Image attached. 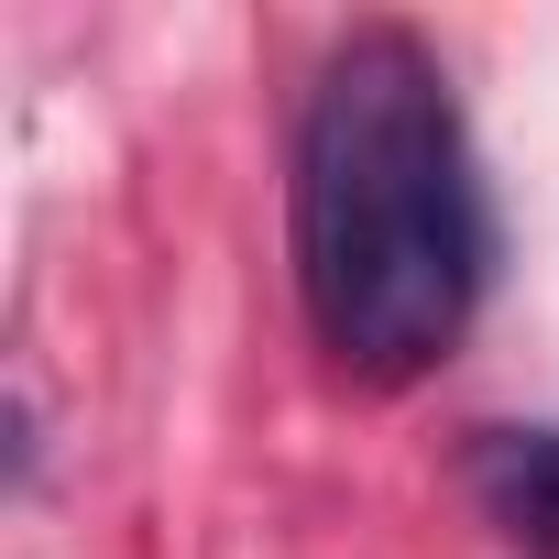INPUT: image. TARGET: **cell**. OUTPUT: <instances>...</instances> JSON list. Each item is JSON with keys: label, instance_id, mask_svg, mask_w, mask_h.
<instances>
[{"label": "cell", "instance_id": "obj_1", "mask_svg": "<svg viewBox=\"0 0 559 559\" xmlns=\"http://www.w3.org/2000/svg\"><path fill=\"white\" fill-rule=\"evenodd\" d=\"M493 274V198L450 67L406 23L330 45L297 121V297L352 384H417L461 352Z\"/></svg>", "mask_w": 559, "mask_h": 559}, {"label": "cell", "instance_id": "obj_2", "mask_svg": "<svg viewBox=\"0 0 559 559\" xmlns=\"http://www.w3.org/2000/svg\"><path fill=\"white\" fill-rule=\"evenodd\" d=\"M472 504L515 559H559V428H472Z\"/></svg>", "mask_w": 559, "mask_h": 559}]
</instances>
